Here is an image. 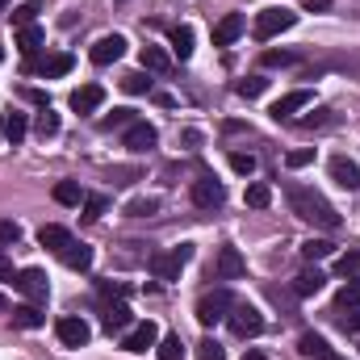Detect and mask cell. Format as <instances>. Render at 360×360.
Here are the masks:
<instances>
[{
    "label": "cell",
    "instance_id": "1",
    "mask_svg": "<svg viewBox=\"0 0 360 360\" xmlns=\"http://www.w3.org/2000/svg\"><path fill=\"white\" fill-rule=\"evenodd\" d=\"M285 197H289V210H293L302 222L323 226V231H335V226H340L335 205H331L319 188H310V184H285Z\"/></svg>",
    "mask_w": 360,
    "mask_h": 360
},
{
    "label": "cell",
    "instance_id": "2",
    "mask_svg": "<svg viewBox=\"0 0 360 360\" xmlns=\"http://www.w3.org/2000/svg\"><path fill=\"white\" fill-rule=\"evenodd\" d=\"M193 260V243H180V248H172V252H151V276L155 281H176L180 269Z\"/></svg>",
    "mask_w": 360,
    "mask_h": 360
},
{
    "label": "cell",
    "instance_id": "3",
    "mask_svg": "<svg viewBox=\"0 0 360 360\" xmlns=\"http://www.w3.org/2000/svg\"><path fill=\"white\" fill-rule=\"evenodd\" d=\"M293 25H297V13H293V8H264V13H256L252 34H256L260 42H269V38L285 34V30H293Z\"/></svg>",
    "mask_w": 360,
    "mask_h": 360
},
{
    "label": "cell",
    "instance_id": "4",
    "mask_svg": "<svg viewBox=\"0 0 360 360\" xmlns=\"http://www.w3.org/2000/svg\"><path fill=\"white\" fill-rule=\"evenodd\" d=\"M226 323H231V331H235L239 340H252V335L264 331V314H260L256 306H248V302H235L231 314H226Z\"/></svg>",
    "mask_w": 360,
    "mask_h": 360
},
{
    "label": "cell",
    "instance_id": "5",
    "mask_svg": "<svg viewBox=\"0 0 360 360\" xmlns=\"http://www.w3.org/2000/svg\"><path fill=\"white\" fill-rule=\"evenodd\" d=\"M188 197H193L197 210H222V205H226V184L214 180V176H201V180H193Z\"/></svg>",
    "mask_w": 360,
    "mask_h": 360
},
{
    "label": "cell",
    "instance_id": "6",
    "mask_svg": "<svg viewBox=\"0 0 360 360\" xmlns=\"http://www.w3.org/2000/svg\"><path fill=\"white\" fill-rule=\"evenodd\" d=\"M231 306H235V297H231L226 289H214V293H205V297L197 302V319H201L205 327H214V323H222V319L231 314Z\"/></svg>",
    "mask_w": 360,
    "mask_h": 360
},
{
    "label": "cell",
    "instance_id": "7",
    "mask_svg": "<svg viewBox=\"0 0 360 360\" xmlns=\"http://www.w3.org/2000/svg\"><path fill=\"white\" fill-rule=\"evenodd\" d=\"M155 143H160V134H155L151 122H134V126H126V134H122V147L134 151V155H147Z\"/></svg>",
    "mask_w": 360,
    "mask_h": 360
},
{
    "label": "cell",
    "instance_id": "8",
    "mask_svg": "<svg viewBox=\"0 0 360 360\" xmlns=\"http://www.w3.org/2000/svg\"><path fill=\"white\" fill-rule=\"evenodd\" d=\"M155 344H160V327H155L151 319L134 323V327L122 335V348H126V352H147V348H155Z\"/></svg>",
    "mask_w": 360,
    "mask_h": 360
},
{
    "label": "cell",
    "instance_id": "9",
    "mask_svg": "<svg viewBox=\"0 0 360 360\" xmlns=\"http://www.w3.org/2000/svg\"><path fill=\"white\" fill-rule=\"evenodd\" d=\"M92 63H96V68H109V63H117V59H122V55H126V38H122V34H105V38H96V42H92Z\"/></svg>",
    "mask_w": 360,
    "mask_h": 360
},
{
    "label": "cell",
    "instance_id": "10",
    "mask_svg": "<svg viewBox=\"0 0 360 360\" xmlns=\"http://www.w3.org/2000/svg\"><path fill=\"white\" fill-rule=\"evenodd\" d=\"M13 285H17L30 302H46V293H51V281H46V272L42 269H21Z\"/></svg>",
    "mask_w": 360,
    "mask_h": 360
},
{
    "label": "cell",
    "instance_id": "11",
    "mask_svg": "<svg viewBox=\"0 0 360 360\" xmlns=\"http://www.w3.org/2000/svg\"><path fill=\"white\" fill-rule=\"evenodd\" d=\"M55 335H59V344H68V348H84L92 331H89V323H84V319L68 314V319H59V323H55Z\"/></svg>",
    "mask_w": 360,
    "mask_h": 360
},
{
    "label": "cell",
    "instance_id": "12",
    "mask_svg": "<svg viewBox=\"0 0 360 360\" xmlns=\"http://www.w3.org/2000/svg\"><path fill=\"white\" fill-rule=\"evenodd\" d=\"M331 180H335L340 188L356 193L360 188V164L356 160H348V155H335V160H331Z\"/></svg>",
    "mask_w": 360,
    "mask_h": 360
},
{
    "label": "cell",
    "instance_id": "13",
    "mask_svg": "<svg viewBox=\"0 0 360 360\" xmlns=\"http://www.w3.org/2000/svg\"><path fill=\"white\" fill-rule=\"evenodd\" d=\"M310 101H314V96H310V89H293V92H285V96H281V101L272 105V117H276V122H289V117H293L297 109H306Z\"/></svg>",
    "mask_w": 360,
    "mask_h": 360
},
{
    "label": "cell",
    "instance_id": "14",
    "mask_svg": "<svg viewBox=\"0 0 360 360\" xmlns=\"http://www.w3.org/2000/svg\"><path fill=\"white\" fill-rule=\"evenodd\" d=\"M214 272H218V281H239V276L248 272L243 256H239V248H222V252H218V264H214Z\"/></svg>",
    "mask_w": 360,
    "mask_h": 360
},
{
    "label": "cell",
    "instance_id": "15",
    "mask_svg": "<svg viewBox=\"0 0 360 360\" xmlns=\"http://www.w3.org/2000/svg\"><path fill=\"white\" fill-rule=\"evenodd\" d=\"M248 30V21H243V13H226L218 25H214V46H231L239 34Z\"/></svg>",
    "mask_w": 360,
    "mask_h": 360
},
{
    "label": "cell",
    "instance_id": "16",
    "mask_svg": "<svg viewBox=\"0 0 360 360\" xmlns=\"http://www.w3.org/2000/svg\"><path fill=\"white\" fill-rule=\"evenodd\" d=\"M72 63H76L72 55H63V51H55V55H46V59H38V63H34V72H38L42 80H59V76H68V72H72Z\"/></svg>",
    "mask_w": 360,
    "mask_h": 360
},
{
    "label": "cell",
    "instance_id": "17",
    "mask_svg": "<svg viewBox=\"0 0 360 360\" xmlns=\"http://www.w3.org/2000/svg\"><path fill=\"white\" fill-rule=\"evenodd\" d=\"M323 285H327V272L323 269H302L293 276V293H297V297H314Z\"/></svg>",
    "mask_w": 360,
    "mask_h": 360
},
{
    "label": "cell",
    "instance_id": "18",
    "mask_svg": "<svg viewBox=\"0 0 360 360\" xmlns=\"http://www.w3.org/2000/svg\"><path fill=\"white\" fill-rule=\"evenodd\" d=\"M101 101H105V89H101V84H80V89L72 92V109H76V113L101 109Z\"/></svg>",
    "mask_w": 360,
    "mask_h": 360
},
{
    "label": "cell",
    "instance_id": "19",
    "mask_svg": "<svg viewBox=\"0 0 360 360\" xmlns=\"http://www.w3.org/2000/svg\"><path fill=\"white\" fill-rule=\"evenodd\" d=\"M297 352L302 356H310V360H331L335 352H331V344L323 340V335H314V331H306L302 340H297Z\"/></svg>",
    "mask_w": 360,
    "mask_h": 360
},
{
    "label": "cell",
    "instance_id": "20",
    "mask_svg": "<svg viewBox=\"0 0 360 360\" xmlns=\"http://www.w3.org/2000/svg\"><path fill=\"white\" fill-rule=\"evenodd\" d=\"M38 243H42V248H51V252H63V248L72 243V231H68V226H59V222H51V226H42V231H38Z\"/></svg>",
    "mask_w": 360,
    "mask_h": 360
},
{
    "label": "cell",
    "instance_id": "21",
    "mask_svg": "<svg viewBox=\"0 0 360 360\" xmlns=\"http://www.w3.org/2000/svg\"><path fill=\"white\" fill-rule=\"evenodd\" d=\"M134 323V314H130V306L126 302H113V306H105V331L113 335V331H126Z\"/></svg>",
    "mask_w": 360,
    "mask_h": 360
},
{
    "label": "cell",
    "instance_id": "22",
    "mask_svg": "<svg viewBox=\"0 0 360 360\" xmlns=\"http://www.w3.org/2000/svg\"><path fill=\"white\" fill-rule=\"evenodd\" d=\"M59 256H63V264H68V269H80V272L92 269V248H89V243H76V239H72Z\"/></svg>",
    "mask_w": 360,
    "mask_h": 360
},
{
    "label": "cell",
    "instance_id": "23",
    "mask_svg": "<svg viewBox=\"0 0 360 360\" xmlns=\"http://www.w3.org/2000/svg\"><path fill=\"white\" fill-rule=\"evenodd\" d=\"M42 323H46V314L38 310V302H25V306H17V310H13V327L34 331V327H42Z\"/></svg>",
    "mask_w": 360,
    "mask_h": 360
},
{
    "label": "cell",
    "instance_id": "24",
    "mask_svg": "<svg viewBox=\"0 0 360 360\" xmlns=\"http://www.w3.org/2000/svg\"><path fill=\"white\" fill-rule=\"evenodd\" d=\"M143 68L155 72V76H168V72H172V59H168L160 46H143Z\"/></svg>",
    "mask_w": 360,
    "mask_h": 360
},
{
    "label": "cell",
    "instance_id": "25",
    "mask_svg": "<svg viewBox=\"0 0 360 360\" xmlns=\"http://www.w3.org/2000/svg\"><path fill=\"white\" fill-rule=\"evenodd\" d=\"M34 130H38V139H55V134H59V113H55L51 105H42L38 117H34Z\"/></svg>",
    "mask_w": 360,
    "mask_h": 360
},
{
    "label": "cell",
    "instance_id": "26",
    "mask_svg": "<svg viewBox=\"0 0 360 360\" xmlns=\"http://www.w3.org/2000/svg\"><path fill=\"white\" fill-rule=\"evenodd\" d=\"M25 134H30V122H25V113H4V139L17 147Z\"/></svg>",
    "mask_w": 360,
    "mask_h": 360
},
{
    "label": "cell",
    "instance_id": "27",
    "mask_svg": "<svg viewBox=\"0 0 360 360\" xmlns=\"http://www.w3.org/2000/svg\"><path fill=\"white\" fill-rule=\"evenodd\" d=\"M335 310H360V276H352V281L335 293Z\"/></svg>",
    "mask_w": 360,
    "mask_h": 360
},
{
    "label": "cell",
    "instance_id": "28",
    "mask_svg": "<svg viewBox=\"0 0 360 360\" xmlns=\"http://www.w3.org/2000/svg\"><path fill=\"white\" fill-rule=\"evenodd\" d=\"M55 201H59V205H80V201H84V188H80L76 180H59V184H55Z\"/></svg>",
    "mask_w": 360,
    "mask_h": 360
},
{
    "label": "cell",
    "instance_id": "29",
    "mask_svg": "<svg viewBox=\"0 0 360 360\" xmlns=\"http://www.w3.org/2000/svg\"><path fill=\"white\" fill-rule=\"evenodd\" d=\"M38 46H42V30H38V25H25V30L17 34V51H21V55H38Z\"/></svg>",
    "mask_w": 360,
    "mask_h": 360
},
{
    "label": "cell",
    "instance_id": "30",
    "mask_svg": "<svg viewBox=\"0 0 360 360\" xmlns=\"http://www.w3.org/2000/svg\"><path fill=\"white\" fill-rule=\"evenodd\" d=\"M331 252H335V243H331V239H306V243H302V256H306L310 264H314V260H327Z\"/></svg>",
    "mask_w": 360,
    "mask_h": 360
},
{
    "label": "cell",
    "instance_id": "31",
    "mask_svg": "<svg viewBox=\"0 0 360 360\" xmlns=\"http://www.w3.org/2000/svg\"><path fill=\"white\" fill-rule=\"evenodd\" d=\"M80 205H84V214H80V218H84V222H96V218L109 210V197H101V193H84V201H80Z\"/></svg>",
    "mask_w": 360,
    "mask_h": 360
},
{
    "label": "cell",
    "instance_id": "32",
    "mask_svg": "<svg viewBox=\"0 0 360 360\" xmlns=\"http://www.w3.org/2000/svg\"><path fill=\"white\" fill-rule=\"evenodd\" d=\"M38 13H42V4H38V0H25V4H17V8H13V25H17V30H25V25H34V17H38Z\"/></svg>",
    "mask_w": 360,
    "mask_h": 360
},
{
    "label": "cell",
    "instance_id": "33",
    "mask_svg": "<svg viewBox=\"0 0 360 360\" xmlns=\"http://www.w3.org/2000/svg\"><path fill=\"white\" fill-rule=\"evenodd\" d=\"M168 38H172V51H176L180 59H188V55H193V30H188V25H176Z\"/></svg>",
    "mask_w": 360,
    "mask_h": 360
},
{
    "label": "cell",
    "instance_id": "34",
    "mask_svg": "<svg viewBox=\"0 0 360 360\" xmlns=\"http://www.w3.org/2000/svg\"><path fill=\"white\" fill-rule=\"evenodd\" d=\"M269 201H272V188L264 184V180H256V184H248V205H252V210H264Z\"/></svg>",
    "mask_w": 360,
    "mask_h": 360
},
{
    "label": "cell",
    "instance_id": "35",
    "mask_svg": "<svg viewBox=\"0 0 360 360\" xmlns=\"http://www.w3.org/2000/svg\"><path fill=\"white\" fill-rule=\"evenodd\" d=\"M139 117H134V109H113L109 117H101V126L105 130H122V126H134Z\"/></svg>",
    "mask_w": 360,
    "mask_h": 360
},
{
    "label": "cell",
    "instance_id": "36",
    "mask_svg": "<svg viewBox=\"0 0 360 360\" xmlns=\"http://www.w3.org/2000/svg\"><path fill=\"white\" fill-rule=\"evenodd\" d=\"M335 272H340V276H348V281L360 276V252H344V256L335 260Z\"/></svg>",
    "mask_w": 360,
    "mask_h": 360
},
{
    "label": "cell",
    "instance_id": "37",
    "mask_svg": "<svg viewBox=\"0 0 360 360\" xmlns=\"http://www.w3.org/2000/svg\"><path fill=\"white\" fill-rule=\"evenodd\" d=\"M160 360H184V344H180V335H164V340H160Z\"/></svg>",
    "mask_w": 360,
    "mask_h": 360
},
{
    "label": "cell",
    "instance_id": "38",
    "mask_svg": "<svg viewBox=\"0 0 360 360\" xmlns=\"http://www.w3.org/2000/svg\"><path fill=\"white\" fill-rule=\"evenodd\" d=\"M155 210H160V201H155V197H139V201H130V205H126V214H130V218H151Z\"/></svg>",
    "mask_w": 360,
    "mask_h": 360
},
{
    "label": "cell",
    "instance_id": "39",
    "mask_svg": "<svg viewBox=\"0 0 360 360\" xmlns=\"http://www.w3.org/2000/svg\"><path fill=\"white\" fill-rule=\"evenodd\" d=\"M264 89H269V80H264V76H248V80H239V84H235V92H239V96H248V101H252V96H260Z\"/></svg>",
    "mask_w": 360,
    "mask_h": 360
},
{
    "label": "cell",
    "instance_id": "40",
    "mask_svg": "<svg viewBox=\"0 0 360 360\" xmlns=\"http://www.w3.org/2000/svg\"><path fill=\"white\" fill-rule=\"evenodd\" d=\"M231 168H235L239 176H252V172H256V155H252V151H235V155H231Z\"/></svg>",
    "mask_w": 360,
    "mask_h": 360
},
{
    "label": "cell",
    "instance_id": "41",
    "mask_svg": "<svg viewBox=\"0 0 360 360\" xmlns=\"http://www.w3.org/2000/svg\"><path fill=\"white\" fill-rule=\"evenodd\" d=\"M122 89L134 92V96H139V92H151V76H147V72H130V76L122 80Z\"/></svg>",
    "mask_w": 360,
    "mask_h": 360
},
{
    "label": "cell",
    "instance_id": "42",
    "mask_svg": "<svg viewBox=\"0 0 360 360\" xmlns=\"http://www.w3.org/2000/svg\"><path fill=\"white\" fill-rule=\"evenodd\" d=\"M197 360H226V352H222V344H218V340H210V335H205V340L197 344Z\"/></svg>",
    "mask_w": 360,
    "mask_h": 360
},
{
    "label": "cell",
    "instance_id": "43",
    "mask_svg": "<svg viewBox=\"0 0 360 360\" xmlns=\"http://www.w3.org/2000/svg\"><path fill=\"white\" fill-rule=\"evenodd\" d=\"M297 55L293 51H264V68H293Z\"/></svg>",
    "mask_w": 360,
    "mask_h": 360
},
{
    "label": "cell",
    "instance_id": "44",
    "mask_svg": "<svg viewBox=\"0 0 360 360\" xmlns=\"http://www.w3.org/2000/svg\"><path fill=\"white\" fill-rule=\"evenodd\" d=\"M17 239H21V226H17V222H8V218H0V252H4V248H13Z\"/></svg>",
    "mask_w": 360,
    "mask_h": 360
},
{
    "label": "cell",
    "instance_id": "45",
    "mask_svg": "<svg viewBox=\"0 0 360 360\" xmlns=\"http://www.w3.org/2000/svg\"><path fill=\"white\" fill-rule=\"evenodd\" d=\"M285 164H289V168H306V164H314V147H297V151H289Z\"/></svg>",
    "mask_w": 360,
    "mask_h": 360
},
{
    "label": "cell",
    "instance_id": "46",
    "mask_svg": "<svg viewBox=\"0 0 360 360\" xmlns=\"http://www.w3.org/2000/svg\"><path fill=\"white\" fill-rule=\"evenodd\" d=\"M335 323L344 331H360V310H335Z\"/></svg>",
    "mask_w": 360,
    "mask_h": 360
},
{
    "label": "cell",
    "instance_id": "47",
    "mask_svg": "<svg viewBox=\"0 0 360 360\" xmlns=\"http://www.w3.org/2000/svg\"><path fill=\"white\" fill-rule=\"evenodd\" d=\"M302 126H331V117H327V109H319V113H310V117H302Z\"/></svg>",
    "mask_w": 360,
    "mask_h": 360
},
{
    "label": "cell",
    "instance_id": "48",
    "mask_svg": "<svg viewBox=\"0 0 360 360\" xmlns=\"http://www.w3.org/2000/svg\"><path fill=\"white\" fill-rule=\"evenodd\" d=\"M0 281H17V272H13V264L0 256Z\"/></svg>",
    "mask_w": 360,
    "mask_h": 360
},
{
    "label": "cell",
    "instance_id": "49",
    "mask_svg": "<svg viewBox=\"0 0 360 360\" xmlns=\"http://www.w3.org/2000/svg\"><path fill=\"white\" fill-rule=\"evenodd\" d=\"M306 8L310 13H323V8H331V0H306Z\"/></svg>",
    "mask_w": 360,
    "mask_h": 360
},
{
    "label": "cell",
    "instance_id": "50",
    "mask_svg": "<svg viewBox=\"0 0 360 360\" xmlns=\"http://www.w3.org/2000/svg\"><path fill=\"white\" fill-rule=\"evenodd\" d=\"M243 360H269V356H264V352H248Z\"/></svg>",
    "mask_w": 360,
    "mask_h": 360
},
{
    "label": "cell",
    "instance_id": "51",
    "mask_svg": "<svg viewBox=\"0 0 360 360\" xmlns=\"http://www.w3.org/2000/svg\"><path fill=\"white\" fill-rule=\"evenodd\" d=\"M0 139H4V113H0Z\"/></svg>",
    "mask_w": 360,
    "mask_h": 360
},
{
    "label": "cell",
    "instance_id": "52",
    "mask_svg": "<svg viewBox=\"0 0 360 360\" xmlns=\"http://www.w3.org/2000/svg\"><path fill=\"white\" fill-rule=\"evenodd\" d=\"M4 8H8V0H0V13H4Z\"/></svg>",
    "mask_w": 360,
    "mask_h": 360
},
{
    "label": "cell",
    "instance_id": "53",
    "mask_svg": "<svg viewBox=\"0 0 360 360\" xmlns=\"http://www.w3.org/2000/svg\"><path fill=\"white\" fill-rule=\"evenodd\" d=\"M0 59H4V46H0Z\"/></svg>",
    "mask_w": 360,
    "mask_h": 360
},
{
    "label": "cell",
    "instance_id": "54",
    "mask_svg": "<svg viewBox=\"0 0 360 360\" xmlns=\"http://www.w3.org/2000/svg\"><path fill=\"white\" fill-rule=\"evenodd\" d=\"M0 310H4V297H0Z\"/></svg>",
    "mask_w": 360,
    "mask_h": 360
},
{
    "label": "cell",
    "instance_id": "55",
    "mask_svg": "<svg viewBox=\"0 0 360 360\" xmlns=\"http://www.w3.org/2000/svg\"><path fill=\"white\" fill-rule=\"evenodd\" d=\"M331 360H344V356H331Z\"/></svg>",
    "mask_w": 360,
    "mask_h": 360
}]
</instances>
